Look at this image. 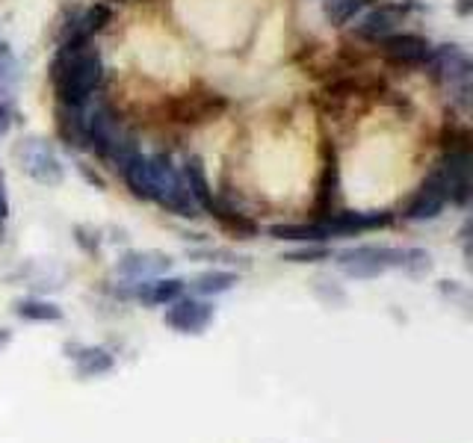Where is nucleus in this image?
I'll use <instances>...</instances> for the list:
<instances>
[{"label": "nucleus", "mask_w": 473, "mask_h": 443, "mask_svg": "<svg viewBox=\"0 0 473 443\" xmlns=\"http://www.w3.org/2000/svg\"><path fill=\"white\" fill-rule=\"evenodd\" d=\"M181 278H154V281H143L136 287V299H143L145 304H172L175 299H181L183 293Z\"/></svg>", "instance_id": "obj_17"}, {"label": "nucleus", "mask_w": 473, "mask_h": 443, "mask_svg": "<svg viewBox=\"0 0 473 443\" xmlns=\"http://www.w3.org/2000/svg\"><path fill=\"white\" fill-rule=\"evenodd\" d=\"M338 187H340L338 157L331 148H326V165H322V174H320V183H317V198H314V213H317V219H326V216L335 213Z\"/></svg>", "instance_id": "obj_10"}, {"label": "nucleus", "mask_w": 473, "mask_h": 443, "mask_svg": "<svg viewBox=\"0 0 473 443\" xmlns=\"http://www.w3.org/2000/svg\"><path fill=\"white\" fill-rule=\"evenodd\" d=\"M210 216L216 219L225 230H231V234H237L240 239H252V237L261 234V228H257L252 219L243 216V213H237V210H234V207H228L225 201H216V207L210 210Z\"/></svg>", "instance_id": "obj_19"}, {"label": "nucleus", "mask_w": 473, "mask_h": 443, "mask_svg": "<svg viewBox=\"0 0 473 443\" xmlns=\"http://www.w3.org/2000/svg\"><path fill=\"white\" fill-rule=\"evenodd\" d=\"M403 248H387V246H358L347 248L338 254V266L349 278H376L394 266H403Z\"/></svg>", "instance_id": "obj_3"}, {"label": "nucleus", "mask_w": 473, "mask_h": 443, "mask_svg": "<svg viewBox=\"0 0 473 443\" xmlns=\"http://www.w3.org/2000/svg\"><path fill=\"white\" fill-rule=\"evenodd\" d=\"M21 160H24V169L30 172L39 183H60L62 181V169H60L57 157L36 140L21 151Z\"/></svg>", "instance_id": "obj_11"}, {"label": "nucleus", "mask_w": 473, "mask_h": 443, "mask_svg": "<svg viewBox=\"0 0 473 443\" xmlns=\"http://www.w3.org/2000/svg\"><path fill=\"white\" fill-rule=\"evenodd\" d=\"M450 201V183L444 178L441 165H435V169L426 174V181L420 183V189L414 192V198L408 201L403 216L408 222H426V219H435L441 216V210L447 207Z\"/></svg>", "instance_id": "obj_4"}, {"label": "nucleus", "mask_w": 473, "mask_h": 443, "mask_svg": "<svg viewBox=\"0 0 473 443\" xmlns=\"http://www.w3.org/2000/svg\"><path fill=\"white\" fill-rule=\"evenodd\" d=\"M83 107H69L60 104L57 107V131L60 140L69 148H86V122H83Z\"/></svg>", "instance_id": "obj_14"}, {"label": "nucleus", "mask_w": 473, "mask_h": 443, "mask_svg": "<svg viewBox=\"0 0 473 443\" xmlns=\"http://www.w3.org/2000/svg\"><path fill=\"white\" fill-rule=\"evenodd\" d=\"M101 77H104V66H101L98 51L89 44H83V48L62 44L51 62V80L57 86L60 104L86 107L101 86Z\"/></svg>", "instance_id": "obj_1"}, {"label": "nucleus", "mask_w": 473, "mask_h": 443, "mask_svg": "<svg viewBox=\"0 0 473 443\" xmlns=\"http://www.w3.org/2000/svg\"><path fill=\"white\" fill-rule=\"evenodd\" d=\"M15 313L27 322H60L62 319V310L57 308L53 302H45V299H21L15 302Z\"/></svg>", "instance_id": "obj_22"}, {"label": "nucleus", "mask_w": 473, "mask_h": 443, "mask_svg": "<svg viewBox=\"0 0 473 443\" xmlns=\"http://www.w3.org/2000/svg\"><path fill=\"white\" fill-rule=\"evenodd\" d=\"M169 257L166 254H154V252H131L122 257V263H118V272L127 275V278L134 281H143V278H154V275H160L163 270H169Z\"/></svg>", "instance_id": "obj_13"}, {"label": "nucleus", "mask_w": 473, "mask_h": 443, "mask_svg": "<svg viewBox=\"0 0 473 443\" xmlns=\"http://www.w3.org/2000/svg\"><path fill=\"white\" fill-rule=\"evenodd\" d=\"M322 222L331 237H349V234H361V230H373V228H385L391 225L394 216L391 213H352V210H343V213H331L326 219H317Z\"/></svg>", "instance_id": "obj_8"}, {"label": "nucleus", "mask_w": 473, "mask_h": 443, "mask_svg": "<svg viewBox=\"0 0 473 443\" xmlns=\"http://www.w3.org/2000/svg\"><path fill=\"white\" fill-rule=\"evenodd\" d=\"M83 122H86V148H92L95 154L110 160L118 148V142L125 140L113 109H110L107 104H95L89 109V116H83Z\"/></svg>", "instance_id": "obj_5"}, {"label": "nucleus", "mask_w": 473, "mask_h": 443, "mask_svg": "<svg viewBox=\"0 0 473 443\" xmlns=\"http://www.w3.org/2000/svg\"><path fill=\"white\" fill-rule=\"evenodd\" d=\"M329 248H299V252L284 254L281 261H293V263H314V261H326Z\"/></svg>", "instance_id": "obj_25"}, {"label": "nucleus", "mask_w": 473, "mask_h": 443, "mask_svg": "<svg viewBox=\"0 0 473 443\" xmlns=\"http://www.w3.org/2000/svg\"><path fill=\"white\" fill-rule=\"evenodd\" d=\"M370 4V0H326L322 4V9H326V18L331 24H347V21H352L361 9H364Z\"/></svg>", "instance_id": "obj_24"}, {"label": "nucleus", "mask_w": 473, "mask_h": 443, "mask_svg": "<svg viewBox=\"0 0 473 443\" xmlns=\"http://www.w3.org/2000/svg\"><path fill=\"white\" fill-rule=\"evenodd\" d=\"M396 15L391 12V9H373L364 21L358 24V36L361 39H370V42H382L387 39V36H394L396 30Z\"/></svg>", "instance_id": "obj_21"}, {"label": "nucleus", "mask_w": 473, "mask_h": 443, "mask_svg": "<svg viewBox=\"0 0 473 443\" xmlns=\"http://www.w3.org/2000/svg\"><path fill=\"white\" fill-rule=\"evenodd\" d=\"M438 165H441L444 178H447V183H450V201L468 205V198H470V151H468V145L453 148Z\"/></svg>", "instance_id": "obj_7"}, {"label": "nucleus", "mask_w": 473, "mask_h": 443, "mask_svg": "<svg viewBox=\"0 0 473 443\" xmlns=\"http://www.w3.org/2000/svg\"><path fill=\"white\" fill-rule=\"evenodd\" d=\"M6 216V198H4V189H0V219Z\"/></svg>", "instance_id": "obj_27"}, {"label": "nucleus", "mask_w": 473, "mask_h": 443, "mask_svg": "<svg viewBox=\"0 0 473 443\" xmlns=\"http://www.w3.org/2000/svg\"><path fill=\"white\" fill-rule=\"evenodd\" d=\"M110 6L107 4H95V6H89L86 12H83L77 21L71 24V33H69V39L62 42V44H71V48H83V44H89V39L95 36L98 30H104V27L110 24Z\"/></svg>", "instance_id": "obj_12"}, {"label": "nucleus", "mask_w": 473, "mask_h": 443, "mask_svg": "<svg viewBox=\"0 0 473 443\" xmlns=\"http://www.w3.org/2000/svg\"><path fill=\"white\" fill-rule=\"evenodd\" d=\"M183 181H187V187L192 192V198H196V205L204 207L210 213L213 207H216V196H213L210 183H208V174H204V165L199 157H187V163H183Z\"/></svg>", "instance_id": "obj_15"}, {"label": "nucleus", "mask_w": 473, "mask_h": 443, "mask_svg": "<svg viewBox=\"0 0 473 443\" xmlns=\"http://www.w3.org/2000/svg\"><path fill=\"white\" fill-rule=\"evenodd\" d=\"M9 343H12V331H9V328H4V326H0V349H6Z\"/></svg>", "instance_id": "obj_26"}, {"label": "nucleus", "mask_w": 473, "mask_h": 443, "mask_svg": "<svg viewBox=\"0 0 473 443\" xmlns=\"http://www.w3.org/2000/svg\"><path fill=\"white\" fill-rule=\"evenodd\" d=\"M163 319L166 326L181 331V334H201L213 322V304L201 299H175Z\"/></svg>", "instance_id": "obj_6"}, {"label": "nucleus", "mask_w": 473, "mask_h": 443, "mask_svg": "<svg viewBox=\"0 0 473 443\" xmlns=\"http://www.w3.org/2000/svg\"><path fill=\"white\" fill-rule=\"evenodd\" d=\"M382 51L387 53L391 60L403 62V66H420L432 57V48L429 42L420 39V36L414 33H394L382 39Z\"/></svg>", "instance_id": "obj_9"}, {"label": "nucleus", "mask_w": 473, "mask_h": 443, "mask_svg": "<svg viewBox=\"0 0 473 443\" xmlns=\"http://www.w3.org/2000/svg\"><path fill=\"white\" fill-rule=\"evenodd\" d=\"M148 169H151L154 201H157V205H160L163 210H169V213H175V216H183V219L199 216L201 207L196 205V198H192L187 181L178 174V169L172 165L169 157H163V154L148 157Z\"/></svg>", "instance_id": "obj_2"}, {"label": "nucleus", "mask_w": 473, "mask_h": 443, "mask_svg": "<svg viewBox=\"0 0 473 443\" xmlns=\"http://www.w3.org/2000/svg\"><path fill=\"white\" fill-rule=\"evenodd\" d=\"M234 284H237V275L234 272H204L199 275L196 281L190 284L192 293H199V295H222V293H228V290H234Z\"/></svg>", "instance_id": "obj_23"}, {"label": "nucleus", "mask_w": 473, "mask_h": 443, "mask_svg": "<svg viewBox=\"0 0 473 443\" xmlns=\"http://www.w3.org/2000/svg\"><path fill=\"white\" fill-rule=\"evenodd\" d=\"M273 239H290V243H326L331 239V230L322 222H308V225H273Z\"/></svg>", "instance_id": "obj_18"}, {"label": "nucleus", "mask_w": 473, "mask_h": 443, "mask_svg": "<svg viewBox=\"0 0 473 443\" xmlns=\"http://www.w3.org/2000/svg\"><path fill=\"white\" fill-rule=\"evenodd\" d=\"M122 174L136 198L154 201V181H151V169H148V157L134 154L131 160L122 165Z\"/></svg>", "instance_id": "obj_16"}, {"label": "nucleus", "mask_w": 473, "mask_h": 443, "mask_svg": "<svg viewBox=\"0 0 473 443\" xmlns=\"http://www.w3.org/2000/svg\"><path fill=\"white\" fill-rule=\"evenodd\" d=\"M74 366H77V373L80 375H104L110 373V369L116 366V358L107 352V349H101V346H86V349H80L77 355H74Z\"/></svg>", "instance_id": "obj_20"}]
</instances>
